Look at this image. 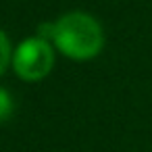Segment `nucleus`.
<instances>
[{
	"label": "nucleus",
	"instance_id": "20e7f679",
	"mask_svg": "<svg viewBox=\"0 0 152 152\" xmlns=\"http://www.w3.org/2000/svg\"><path fill=\"white\" fill-rule=\"evenodd\" d=\"M13 113H15V100L4 86H0V123L9 121Z\"/></svg>",
	"mask_w": 152,
	"mask_h": 152
},
{
	"label": "nucleus",
	"instance_id": "f03ea898",
	"mask_svg": "<svg viewBox=\"0 0 152 152\" xmlns=\"http://www.w3.org/2000/svg\"><path fill=\"white\" fill-rule=\"evenodd\" d=\"M54 63H56V48L52 46V42L34 34L23 38L15 46L11 69L21 81L36 83L52 73Z\"/></svg>",
	"mask_w": 152,
	"mask_h": 152
},
{
	"label": "nucleus",
	"instance_id": "f257e3e1",
	"mask_svg": "<svg viewBox=\"0 0 152 152\" xmlns=\"http://www.w3.org/2000/svg\"><path fill=\"white\" fill-rule=\"evenodd\" d=\"M36 34L52 42L58 54L77 63L96 58L106 44L102 23L88 11H67L54 21L40 23Z\"/></svg>",
	"mask_w": 152,
	"mask_h": 152
},
{
	"label": "nucleus",
	"instance_id": "7ed1b4c3",
	"mask_svg": "<svg viewBox=\"0 0 152 152\" xmlns=\"http://www.w3.org/2000/svg\"><path fill=\"white\" fill-rule=\"evenodd\" d=\"M13 42L9 38V34L4 29H0V75H4L7 69L11 67V61H13Z\"/></svg>",
	"mask_w": 152,
	"mask_h": 152
}]
</instances>
